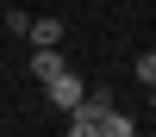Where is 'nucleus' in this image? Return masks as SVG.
Here are the masks:
<instances>
[{"instance_id":"f257e3e1","label":"nucleus","mask_w":156,"mask_h":137,"mask_svg":"<svg viewBox=\"0 0 156 137\" xmlns=\"http://www.w3.org/2000/svg\"><path fill=\"white\" fill-rule=\"evenodd\" d=\"M106 112H112V100H100V94H81V100L69 106V137H100Z\"/></svg>"},{"instance_id":"f03ea898","label":"nucleus","mask_w":156,"mask_h":137,"mask_svg":"<svg viewBox=\"0 0 156 137\" xmlns=\"http://www.w3.org/2000/svg\"><path fill=\"white\" fill-rule=\"evenodd\" d=\"M44 94H50V106H56V112H69L75 100L87 94V81H81V75H75V69H56V75H50V81H44Z\"/></svg>"},{"instance_id":"7ed1b4c3","label":"nucleus","mask_w":156,"mask_h":137,"mask_svg":"<svg viewBox=\"0 0 156 137\" xmlns=\"http://www.w3.org/2000/svg\"><path fill=\"white\" fill-rule=\"evenodd\" d=\"M25 37H31V50L62 44V19H31V25H25Z\"/></svg>"},{"instance_id":"20e7f679","label":"nucleus","mask_w":156,"mask_h":137,"mask_svg":"<svg viewBox=\"0 0 156 137\" xmlns=\"http://www.w3.org/2000/svg\"><path fill=\"white\" fill-rule=\"evenodd\" d=\"M56 69H69V62L56 56V44H50V50H31V75H37V81H50Z\"/></svg>"},{"instance_id":"39448f33","label":"nucleus","mask_w":156,"mask_h":137,"mask_svg":"<svg viewBox=\"0 0 156 137\" xmlns=\"http://www.w3.org/2000/svg\"><path fill=\"white\" fill-rule=\"evenodd\" d=\"M100 131H106V137H131V131H137V118H125V112L112 106V112H106V125H100Z\"/></svg>"},{"instance_id":"423d86ee","label":"nucleus","mask_w":156,"mask_h":137,"mask_svg":"<svg viewBox=\"0 0 156 137\" xmlns=\"http://www.w3.org/2000/svg\"><path fill=\"white\" fill-rule=\"evenodd\" d=\"M137 81H144V87L156 81V50H144V56H137Z\"/></svg>"},{"instance_id":"0eeeda50","label":"nucleus","mask_w":156,"mask_h":137,"mask_svg":"<svg viewBox=\"0 0 156 137\" xmlns=\"http://www.w3.org/2000/svg\"><path fill=\"white\" fill-rule=\"evenodd\" d=\"M150 112H156V81H150Z\"/></svg>"}]
</instances>
